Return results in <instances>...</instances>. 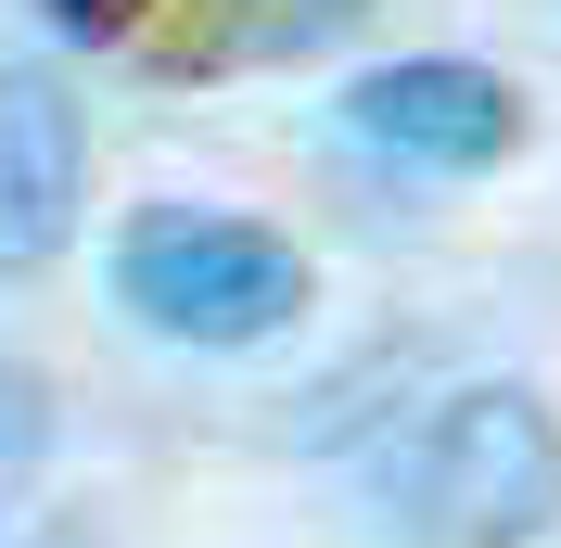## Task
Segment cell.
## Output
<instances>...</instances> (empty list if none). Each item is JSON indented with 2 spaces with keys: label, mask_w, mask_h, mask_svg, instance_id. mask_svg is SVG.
Masks as SVG:
<instances>
[{
  "label": "cell",
  "mask_w": 561,
  "mask_h": 548,
  "mask_svg": "<svg viewBox=\"0 0 561 548\" xmlns=\"http://www.w3.org/2000/svg\"><path fill=\"white\" fill-rule=\"evenodd\" d=\"M38 446H51V383L26 357H0V472H26Z\"/></svg>",
  "instance_id": "5"
},
{
  "label": "cell",
  "mask_w": 561,
  "mask_h": 548,
  "mask_svg": "<svg viewBox=\"0 0 561 548\" xmlns=\"http://www.w3.org/2000/svg\"><path fill=\"white\" fill-rule=\"evenodd\" d=\"M561 523V421L536 383H459L396 459V548H536Z\"/></svg>",
  "instance_id": "1"
},
{
  "label": "cell",
  "mask_w": 561,
  "mask_h": 548,
  "mask_svg": "<svg viewBox=\"0 0 561 548\" xmlns=\"http://www.w3.org/2000/svg\"><path fill=\"white\" fill-rule=\"evenodd\" d=\"M90 205V128L51 65H0V269H51Z\"/></svg>",
  "instance_id": "4"
},
{
  "label": "cell",
  "mask_w": 561,
  "mask_h": 548,
  "mask_svg": "<svg viewBox=\"0 0 561 548\" xmlns=\"http://www.w3.org/2000/svg\"><path fill=\"white\" fill-rule=\"evenodd\" d=\"M345 128L421 179H472L497 153H524V90L497 65H459V52H396L345 90Z\"/></svg>",
  "instance_id": "3"
},
{
  "label": "cell",
  "mask_w": 561,
  "mask_h": 548,
  "mask_svg": "<svg viewBox=\"0 0 561 548\" xmlns=\"http://www.w3.org/2000/svg\"><path fill=\"white\" fill-rule=\"evenodd\" d=\"M307 255L255 217H205V205H140L115 230V307L153 344H205V357H243V344H280L307 319Z\"/></svg>",
  "instance_id": "2"
},
{
  "label": "cell",
  "mask_w": 561,
  "mask_h": 548,
  "mask_svg": "<svg viewBox=\"0 0 561 548\" xmlns=\"http://www.w3.org/2000/svg\"><path fill=\"white\" fill-rule=\"evenodd\" d=\"M38 548H90V536H77V523H51V536H38Z\"/></svg>",
  "instance_id": "6"
}]
</instances>
